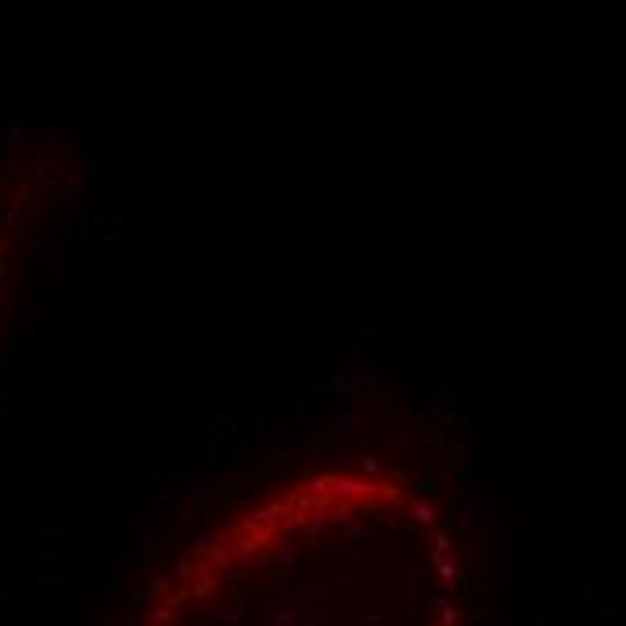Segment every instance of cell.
I'll use <instances>...</instances> for the list:
<instances>
[{"label":"cell","mask_w":626,"mask_h":626,"mask_svg":"<svg viewBox=\"0 0 626 626\" xmlns=\"http://www.w3.org/2000/svg\"><path fill=\"white\" fill-rule=\"evenodd\" d=\"M436 497L382 464L302 472L209 526L134 626H464Z\"/></svg>","instance_id":"cell-1"},{"label":"cell","mask_w":626,"mask_h":626,"mask_svg":"<svg viewBox=\"0 0 626 626\" xmlns=\"http://www.w3.org/2000/svg\"><path fill=\"white\" fill-rule=\"evenodd\" d=\"M4 270H8V223L0 220V281H4Z\"/></svg>","instance_id":"cell-2"}]
</instances>
